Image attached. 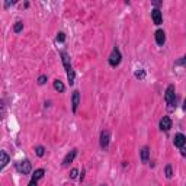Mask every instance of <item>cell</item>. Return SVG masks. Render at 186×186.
<instances>
[{"instance_id":"cell-1","label":"cell","mask_w":186,"mask_h":186,"mask_svg":"<svg viewBox=\"0 0 186 186\" xmlns=\"http://www.w3.org/2000/svg\"><path fill=\"white\" fill-rule=\"evenodd\" d=\"M164 100L167 102V105H169V108H170V109L176 108V95H175V86H173V84H170L169 87L166 89Z\"/></svg>"},{"instance_id":"cell-2","label":"cell","mask_w":186,"mask_h":186,"mask_svg":"<svg viewBox=\"0 0 186 186\" xmlns=\"http://www.w3.org/2000/svg\"><path fill=\"white\" fill-rule=\"evenodd\" d=\"M121 58H122V55H121V51L115 47L113 50H112V53L109 55V64L112 67H116L121 64Z\"/></svg>"},{"instance_id":"cell-3","label":"cell","mask_w":186,"mask_h":186,"mask_svg":"<svg viewBox=\"0 0 186 186\" xmlns=\"http://www.w3.org/2000/svg\"><path fill=\"white\" fill-rule=\"evenodd\" d=\"M16 169L22 175H29L31 173V163H29V160H23L21 163H18L16 164Z\"/></svg>"},{"instance_id":"cell-4","label":"cell","mask_w":186,"mask_h":186,"mask_svg":"<svg viewBox=\"0 0 186 186\" xmlns=\"http://www.w3.org/2000/svg\"><path fill=\"white\" fill-rule=\"evenodd\" d=\"M109 137H110V134L108 130L100 132V147H102V150H106L109 147Z\"/></svg>"},{"instance_id":"cell-5","label":"cell","mask_w":186,"mask_h":186,"mask_svg":"<svg viewBox=\"0 0 186 186\" xmlns=\"http://www.w3.org/2000/svg\"><path fill=\"white\" fill-rule=\"evenodd\" d=\"M173 142H175V147H177V148H183L186 144V137L183 135V134H176L175 135V140H173Z\"/></svg>"},{"instance_id":"cell-6","label":"cell","mask_w":186,"mask_h":186,"mask_svg":"<svg viewBox=\"0 0 186 186\" xmlns=\"http://www.w3.org/2000/svg\"><path fill=\"white\" fill-rule=\"evenodd\" d=\"M170 128H172V119L169 116H163L160 119V130L167 132V131H170Z\"/></svg>"},{"instance_id":"cell-7","label":"cell","mask_w":186,"mask_h":186,"mask_svg":"<svg viewBox=\"0 0 186 186\" xmlns=\"http://www.w3.org/2000/svg\"><path fill=\"white\" fill-rule=\"evenodd\" d=\"M151 18H153L154 25H162V22H163V16H162V12L159 10V9H154V10L151 12Z\"/></svg>"},{"instance_id":"cell-8","label":"cell","mask_w":186,"mask_h":186,"mask_svg":"<svg viewBox=\"0 0 186 186\" xmlns=\"http://www.w3.org/2000/svg\"><path fill=\"white\" fill-rule=\"evenodd\" d=\"M156 42H157V45H164V42H166V33H164V31H162V29L156 31Z\"/></svg>"},{"instance_id":"cell-9","label":"cell","mask_w":186,"mask_h":186,"mask_svg":"<svg viewBox=\"0 0 186 186\" xmlns=\"http://www.w3.org/2000/svg\"><path fill=\"white\" fill-rule=\"evenodd\" d=\"M76 156H77V150L74 148V150H71V151L66 156V159H64V162H63V166L67 167L70 163H73V160H74V157H76Z\"/></svg>"},{"instance_id":"cell-10","label":"cell","mask_w":186,"mask_h":186,"mask_svg":"<svg viewBox=\"0 0 186 186\" xmlns=\"http://www.w3.org/2000/svg\"><path fill=\"white\" fill-rule=\"evenodd\" d=\"M71 103H73V112H76L77 108H79V105H80V93L79 92H74L73 93V98H71Z\"/></svg>"},{"instance_id":"cell-11","label":"cell","mask_w":186,"mask_h":186,"mask_svg":"<svg viewBox=\"0 0 186 186\" xmlns=\"http://www.w3.org/2000/svg\"><path fill=\"white\" fill-rule=\"evenodd\" d=\"M61 58H63V64H64V67H66L67 73H68L70 70H73V68H71V66H70V57H68V54L63 51V53H61Z\"/></svg>"},{"instance_id":"cell-12","label":"cell","mask_w":186,"mask_h":186,"mask_svg":"<svg viewBox=\"0 0 186 186\" xmlns=\"http://www.w3.org/2000/svg\"><path fill=\"white\" fill-rule=\"evenodd\" d=\"M140 157H141V162H142V163H147V162H148V157H150L148 147H142L141 151H140Z\"/></svg>"},{"instance_id":"cell-13","label":"cell","mask_w":186,"mask_h":186,"mask_svg":"<svg viewBox=\"0 0 186 186\" xmlns=\"http://www.w3.org/2000/svg\"><path fill=\"white\" fill-rule=\"evenodd\" d=\"M44 175H45L44 169H38V170H35V173L32 175V180H39V179H41Z\"/></svg>"},{"instance_id":"cell-14","label":"cell","mask_w":186,"mask_h":186,"mask_svg":"<svg viewBox=\"0 0 186 186\" xmlns=\"http://www.w3.org/2000/svg\"><path fill=\"white\" fill-rule=\"evenodd\" d=\"M54 89L57 92H60V93H63L64 92V84H63V82H60V80H55L54 82Z\"/></svg>"},{"instance_id":"cell-15","label":"cell","mask_w":186,"mask_h":186,"mask_svg":"<svg viewBox=\"0 0 186 186\" xmlns=\"http://www.w3.org/2000/svg\"><path fill=\"white\" fill-rule=\"evenodd\" d=\"M0 156H1V169H4V167H6V164L9 163V156L6 154V151H1Z\"/></svg>"},{"instance_id":"cell-16","label":"cell","mask_w":186,"mask_h":186,"mask_svg":"<svg viewBox=\"0 0 186 186\" xmlns=\"http://www.w3.org/2000/svg\"><path fill=\"white\" fill-rule=\"evenodd\" d=\"M67 79H68L70 86H73V84H74V70H70V71L67 73Z\"/></svg>"},{"instance_id":"cell-17","label":"cell","mask_w":186,"mask_h":186,"mask_svg":"<svg viewBox=\"0 0 186 186\" xmlns=\"http://www.w3.org/2000/svg\"><path fill=\"white\" fill-rule=\"evenodd\" d=\"M164 173H166V177H167V179H172V176H173V170H172V166H170V164L166 166Z\"/></svg>"},{"instance_id":"cell-18","label":"cell","mask_w":186,"mask_h":186,"mask_svg":"<svg viewBox=\"0 0 186 186\" xmlns=\"http://www.w3.org/2000/svg\"><path fill=\"white\" fill-rule=\"evenodd\" d=\"M35 151H36V156H38V157H42L45 154V148L42 145H38V147L35 148Z\"/></svg>"},{"instance_id":"cell-19","label":"cell","mask_w":186,"mask_h":186,"mask_svg":"<svg viewBox=\"0 0 186 186\" xmlns=\"http://www.w3.org/2000/svg\"><path fill=\"white\" fill-rule=\"evenodd\" d=\"M22 29H23V23L21 22V21H19V22H16V23H15V28H13V31H15L16 33H19L21 31H22Z\"/></svg>"},{"instance_id":"cell-20","label":"cell","mask_w":186,"mask_h":186,"mask_svg":"<svg viewBox=\"0 0 186 186\" xmlns=\"http://www.w3.org/2000/svg\"><path fill=\"white\" fill-rule=\"evenodd\" d=\"M64 41H66V33L58 32V35H57V42H64Z\"/></svg>"},{"instance_id":"cell-21","label":"cell","mask_w":186,"mask_h":186,"mask_svg":"<svg viewBox=\"0 0 186 186\" xmlns=\"http://www.w3.org/2000/svg\"><path fill=\"white\" fill-rule=\"evenodd\" d=\"M135 77H137V79H140V80H141V79H144V77H145V71H144V70L135 71Z\"/></svg>"},{"instance_id":"cell-22","label":"cell","mask_w":186,"mask_h":186,"mask_svg":"<svg viewBox=\"0 0 186 186\" xmlns=\"http://www.w3.org/2000/svg\"><path fill=\"white\" fill-rule=\"evenodd\" d=\"M45 83H47V76H44V74L39 76V79H38V84L42 86V84H45Z\"/></svg>"},{"instance_id":"cell-23","label":"cell","mask_w":186,"mask_h":186,"mask_svg":"<svg viewBox=\"0 0 186 186\" xmlns=\"http://www.w3.org/2000/svg\"><path fill=\"white\" fill-rule=\"evenodd\" d=\"M177 66H183V67H186V55L185 57H182V60H179L177 63H176Z\"/></svg>"},{"instance_id":"cell-24","label":"cell","mask_w":186,"mask_h":186,"mask_svg":"<svg viewBox=\"0 0 186 186\" xmlns=\"http://www.w3.org/2000/svg\"><path fill=\"white\" fill-rule=\"evenodd\" d=\"M77 175H79V170H77V169H73V170L70 172V177H71V179H76Z\"/></svg>"},{"instance_id":"cell-25","label":"cell","mask_w":186,"mask_h":186,"mask_svg":"<svg viewBox=\"0 0 186 186\" xmlns=\"http://www.w3.org/2000/svg\"><path fill=\"white\" fill-rule=\"evenodd\" d=\"M28 186H36V180H31V182H29V185Z\"/></svg>"},{"instance_id":"cell-26","label":"cell","mask_w":186,"mask_h":186,"mask_svg":"<svg viewBox=\"0 0 186 186\" xmlns=\"http://www.w3.org/2000/svg\"><path fill=\"white\" fill-rule=\"evenodd\" d=\"M182 156H183V157H186V148H185V147L182 148Z\"/></svg>"},{"instance_id":"cell-27","label":"cell","mask_w":186,"mask_h":186,"mask_svg":"<svg viewBox=\"0 0 186 186\" xmlns=\"http://www.w3.org/2000/svg\"><path fill=\"white\" fill-rule=\"evenodd\" d=\"M153 4H154V6H160V4H162V1H153Z\"/></svg>"},{"instance_id":"cell-28","label":"cell","mask_w":186,"mask_h":186,"mask_svg":"<svg viewBox=\"0 0 186 186\" xmlns=\"http://www.w3.org/2000/svg\"><path fill=\"white\" fill-rule=\"evenodd\" d=\"M183 109L186 110V99H185V100H183Z\"/></svg>"},{"instance_id":"cell-29","label":"cell","mask_w":186,"mask_h":186,"mask_svg":"<svg viewBox=\"0 0 186 186\" xmlns=\"http://www.w3.org/2000/svg\"><path fill=\"white\" fill-rule=\"evenodd\" d=\"M100 186H106V185H100Z\"/></svg>"}]
</instances>
